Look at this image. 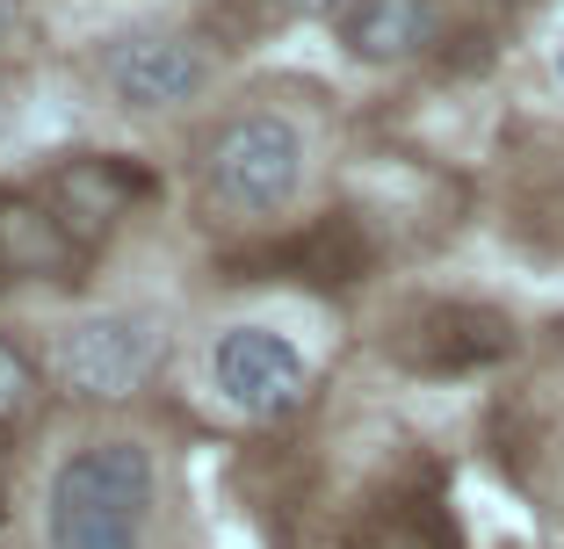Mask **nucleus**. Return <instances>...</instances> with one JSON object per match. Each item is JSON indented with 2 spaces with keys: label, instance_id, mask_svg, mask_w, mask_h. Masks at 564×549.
Masks as SVG:
<instances>
[{
  "label": "nucleus",
  "instance_id": "obj_3",
  "mask_svg": "<svg viewBox=\"0 0 564 549\" xmlns=\"http://www.w3.org/2000/svg\"><path fill=\"white\" fill-rule=\"evenodd\" d=\"M166 362V333L152 311H87L51 340V383L87 405L138 398Z\"/></svg>",
  "mask_w": 564,
  "mask_h": 549
},
{
  "label": "nucleus",
  "instance_id": "obj_8",
  "mask_svg": "<svg viewBox=\"0 0 564 549\" xmlns=\"http://www.w3.org/2000/svg\"><path fill=\"white\" fill-rule=\"evenodd\" d=\"M290 22H348L355 15V0H275Z\"/></svg>",
  "mask_w": 564,
  "mask_h": 549
},
{
  "label": "nucleus",
  "instance_id": "obj_2",
  "mask_svg": "<svg viewBox=\"0 0 564 549\" xmlns=\"http://www.w3.org/2000/svg\"><path fill=\"white\" fill-rule=\"evenodd\" d=\"M304 167H312V145L282 109H247L203 152V188H210L217 210L232 217H282L304 188Z\"/></svg>",
  "mask_w": 564,
  "mask_h": 549
},
{
  "label": "nucleus",
  "instance_id": "obj_7",
  "mask_svg": "<svg viewBox=\"0 0 564 549\" xmlns=\"http://www.w3.org/2000/svg\"><path fill=\"white\" fill-rule=\"evenodd\" d=\"M36 398H44V369H36V354L15 348V340H0V427L30 419Z\"/></svg>",
  "mask_w": 564,
  "mask_h": 549
},
{
  "label": "nucleus",
  "instance_id": "obj_6",
  "mask_svg": "<svg viewBox=\"0 0 564 549\" xmlns=\"http://www.w3.org/2000/svg\"><path fill=\"white\" fill-rule=\"evenodd\" d=\"M442 36V8L434 0H355V15L340 22L355 66H405Z\"/></svg>",
  "mask_w": 564,
  "mask_h": 549
},
{
  "label": "nucleus",
  "instance_id": "obj_1",
  "mask_svg": "<svg viewBox=\"0 0 564 549\" xmlns=\"http://www.w3.org/2000/svg\"><path fill=\"white\" fill-rule=\"evenodd\" d=\"M160 463L131 433H101L51 470L44 549H152Z\"/></svg>",
  "mask_w": 564,
  "mask_h": 549
},
{
  "label": "nucleus",
  "instance_id": "obj_9",
  "mask_svg": "<svg viewBox=\"0 0 564 549\" xmlns=\"http://www.w3.org/2000/svg\"><path fill=\"white\" fill-rule=\"evenodd\" d=\"M15 30H22V0H0V44H8Z\"/></svg>",
  "mask_w": 564,
  "mask_h": 549
},
{
  "label": "nucleus",
  "instance_id": "obj_10",
  "mask_svg": "<svg viewBox=\"0 0 564 549\" xmlns=\"http://www.w3.org/2000/svg\"><path fill=\"white\" fill-rule=\"evenodd\" d=\"M557 80H564V58H557Z\"/></svg>",
  "mask_w": 564,
  "mask_h": 549
},
{
  "label": "nucleus",
  "instance_id": "obj_5",
  "mask_svg": "<svg viewBox=\"0 0 564 549\" xmlns=\"http://www.w3.org/2000/svg\"><path fill=\"white\" fill-rule=\"evenodd\" d=\"M210 391L239 419H261L268 427V419H290L312 398V362L275 326H225L210 340Z\"/></svg>",
  "mask_w": 564,
  "mask_h": 549
},
{
  "label": "nucleus",
  "instance_id": "obj_4",
  "mask_svg": "<svg viewBox=\"0 0 564 549\" xmlns=\"http://www.w3.org/2000/svg\"><path fill=\"white\" fill-rule=\"evenodd\" d=\"M95 80L131 117H166V109L210 95L217 51L196 30H123L95 51Z\"/></svg>",
  "mask_w": 564,
  "mask_h": 549
}]
</instances>
